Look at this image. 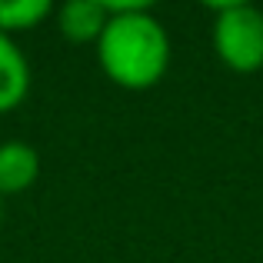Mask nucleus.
I'll use <instances>...</instances> for the list:
<instances>
[{
    "instance_id": "1",
    "label": "nucleus",
    "mask_w": 263,
    "mask_h": 263,
    "mask_svg": "<svg viewBox=\"0 0 263 263\" xmlns=\"http://www.w3.org/2000/svg\"><path fill=\"white\" fill-rule=\"evenodd\" d=\"M110 20L97 40V60L107 80L123 90H150L163 80L170 67L167 27L150 13V4L103 0Z\"/></svg>"
},
{
    "instance_id": "2",
    "label": "nucleus",
    "mask_w": 263,
    "mask_h": 263,
    "mask_svg": "<svg viewBox=\"0 0 263 263\" xmlns=\"http://www.w3.org/2000/svg\"><path fill=\"white\" fill-rule=\"evenodd\" d=\"M213 50L220 64L233 73L263 70V10L253 4H220L213 7Z\"/></svg>"
},
{
    "instance_id": "3",
    "label": "nucleus",
    "mask_w": 263,
    "mask_h": 263,
    "mask_svg": "<svg viewBox=\"0 0 263 263\" xmlns=\"http://www.w3.org/2000/svg\"><path fill=\"white\" fill-rule=\"evenodd\" d=\"M40 177V154L24 140L0 143V197H17L30 190Z\"/></svg>"
},
{
    "instance_id": "4",
    "label": "nucleus",
    "mask_w": 263,
    "mask_h": 263,
    "mask_svg": "<svg viewBox=\"0 0 263 263\" xmlns=\"http://www.w3.org/2000/svg\"><path fill=\"white\" fill-rule=\"evenodd\" d=\"M110 13L103 0H67L57 10V30L70 44H97Z\"/></svg>"
},
{
    "instance_id": "5",
    "label": "nucleus",
    "mask_w": 263,
    "mask_h": 263,
    "mask_svg": "<svg viewBox=\"0 0 263 263\" xmlns=\"http://www.w3.org/2000/svg\"><path fill=\"white\" fill-rule=\"evenodd\" d=\"M27 93H30V64L20 53L17 40L0 33V114L20 107Z\"/></svg>"
},
{
    "instance_id": "6",
    "label": "nucleus",
    "mask_w": 263,
    "mask_h": 263,
    "mask_svg": "<svg viewBox=\"0 0 263 263\" xmlns=\"http://www.w3.org/2000/svg\"><path fill=\"white\" fill-rule=\"evenodd\" d=\"M47 17H53L50 0H0V33H7V37L33 30Z\"/></svg>"
},
{
    "instance_id": "7",
    "label": "nucleus",
    "mask_w": 263,
    "mask_h": 263,
    "mask_svg": "<svg viewBox=\"0 0 263 263\" xmlns=\"http://www.w3.org/2000/svg\"><path fill=\"white\" fill-rule=\"evenodd\" d=\"M0 213H4V197H0Z\"/></svg>"
}]
</instances>
